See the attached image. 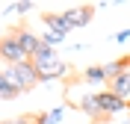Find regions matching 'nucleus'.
Masks as SVG:
<instances>
[{"label": "nucleus", "mask_w": 130, "mask_h": 124, "mask_svg": "<svg viewBox=\"0 0 130 124\" xmlns=\"http://www.w3.org/2000/svg\"><path fill=\"white\" fill-rule=\"evenodd\" d=\"M0 71H3V77H6L18 92H30L32 86L39 83V71L32 65V59L30 62H21V65H3V62H0Z\"/></svg>", "instance_id": "1"}, {"label": "nucleus", "mask_w": 130, "mask_h": 124, "mask_svg": "<svg viewBox=\"0 0 130 124\" xmlns=\"http://www.w3.org/2000/svg\"><path fill=\"white\" fill-rule=\"evenodd\" d=\"M0 62H3V65H21V62H30V53L18 44L15 33H9V36L0 39Z\"/></svg>", "instance_id": "2"}, {"label": "nucleus", "mask_w": 130, "mask_h": 124, "mask_svg": "<svg viewBox=\"0 0 130 124\" xmlns=\"http://www.w3.org/2000/svg\"><path fill=\"white\" fill-rule=\"evenodd\" d=\"M36 71H39V80H62L68 74V62L59 56H50V59H36L32 62Z\"/></svg>", "instance_id": "3"}, {"label": "nucleus", "mask_w": 130, "mask_h": 124, "mask_svg": "<svg viewBox=\"0 0 130 124\" xmlns=\"http://www.w3.org/2000/svg\"><path fill=\"white\" fill-rule=\"evenodd\" d=\"M127 107H130L127 100H121L118 95H112L109 89H101V92H98V109H101V115H104V118H109V115H121Z\"/></svg>", "instance_id": "4"}, {"label": "nucleus", "mask_w": 130, "mask_h": 124, "mask_svg": "<svg viewBox=\"0 0 130 124\" xmlns=\"http://www.w3.org/2000/svg\"><path fill=\"white\" fill-rule=\"evenodd\" d=\"M65 18V24L71 27V30H77V27H86L95 18V6H71V9H65L62 12Z\"/></svg>", "instance_id": "5"}, {"label": "nucleus", "mask_w": 130, "mask_h": 124, "mask_svg": "<svg viewBox=\"0 0 130 124\" xmlns=\"http://www.w3.org/2000/svg\"><path fill=\"white\" fill-rule=\"evenodd\" d=\"M106 89L112 92V95H118L121 100H127V103H130V65L124 68L115 80H109V86H106Z\"/></svg>", "instance_id": "6"}, {"label": "nucleus", "mask_w": 130, "mask_h": 124, "mask_svg": "<svg viewBox=\"0 0 130 124\" xmlns=\"http://www.w3.org/2000/svg\"><path fill=\"white\" fill-rule=\"evenodd\" d=\"M44 27H47V33L59 36V39H65V36L71 33V27L65 24L62 12H44Z\"/></svg>", "instance_id": "7"}, {"label": "nucleus", "mask_w": 130, "mask_h": 124, "mask_svg": "<svg viewBox=\"0 0 130 124\" xmlns=\"http://www.w3.org/2000/svg\"><path fill=\"white\" fill-rule=\"evenodd\" d=\"M15 39H18V44L30 53V59H32V53L39 50V44H41V36H36L30 30V27H21V30H15Z\"/></svg>", "instance_id": "8"}, {"label": "nucleus", "mask_w": 130, "mask_h": 124, "mask_svg": "<svg viewBox=\"0 0 130 124\" xmlns=\"http://www.w3.org/2000/svg\"><path fill=\"white\" fill-rule=\"evenodd\" d=\"M80 109L86 112L89 118H95V121H101V109H98V92H89V95H80Z\"/></svg>", "instance_id": "9"}, {"label": "nucleus", "mask_w": 130, "mask_h": 124, "mask_svg": "<svg viewBox=\"0 0 130 124\" xmlns=\"http://www.w3.org/2000/svg\"><path fill=\"white\" fill-rule=\"evenodd\" d=\"M83 80L89 83V86H109V80H106V74H104V65H89L86 71H83Z\"/></svg>", "instance_id": "10"}, {"label": "nucleus", "mask_w": 130, "mask_h": 124, "mask_svg": "<svg viewBox=\"0 0 130 124\" xmlns=\"http://www.w3.org/2000/svg\"><path fill=\"white\" fill-rule=\"evenodd\" d=\"M18 95H21V92H18L15 86L3 77V71H0V100H12V98H18Z\"/></svg>", "instance_id": "11"}, {"label": "nucleus", "mask_w": 130, "mask_h": 124, "mask_svg": "<svg viewBox=\"0 0 130 124\" xmlns=\"http://www.w3.org/2000/svg\"><path fill=\"white\" fill-rule=\"evenodd\" d=\"M9 12H18V15L32 12V3H30V0H21V3H6V15H9Z\"/></svg>", "instance_id": "12"}, {"label": "nucleus", "mask_w": 130, "mask_h": 124, "mask_svg": "<svg viewBox=\"0 0 130 124\" xmlns=\"http://www.w3.org/2000/svg\"><path fill=\"white\" fill-rule=\"evenodd\" d=\"M50 56H56V50L50 47V44H44V41H41V44H39V50L32 53V62H36V59H50Z\"/></svg>", "instance_id": "13"}, {"label": "nucleus", "mask_w": 130, "mask_h": 124, "mask_svg": "<svg viewBox=\"0 0 130 124\" xmlns=\"http://www.w3.org/2000/svg\"><path fill=\"white\" fill-rule=\"evenodd\" d=\"M47 115V124H62V115H65V107H53L50 112H44Z\"/></svg>", "instance_id": "14"}, {"label": "nucleus", "mask_w": 130, "mask_h": 124, "mask_svg": "<svg viewBox=\"0 0 130 124\" xmlns=\"http://www.w3.org/2000/svg\"><path fill=\"white\" fill-rule=\"evenodd\" d=\"M127 39H130V30H118V33L112 36V41H118V44H124Z\"/></svg>", "instance_id": "15"}, {"label": "nucleus", "mask_w": 130, "mask_h": 124, "mask_svg": "<svg viewBox=\"0 0 130 124\" xmlns=\"http://www.w3.org/2000/svg\"><path fill=\"white\" fill-rule=\"evenodd\" d=\"M0 124H32L27 115H21V118H9V121H0Z\"/></svg>", "instance_id": "16"}, {"label": "nucleus", "mask_w": 130, "mask_h": 124, "mask_svg": "<svg viewBox=\"0 0 130 124\" xmlns=\"http://www.w3.org/2000/svg\"><path fill=\"white\" fill-rule=\"evenodd\" d=\"M0 39H3V33H0Z\"/></svg>", "instance_id": "17"}]
</instances>
